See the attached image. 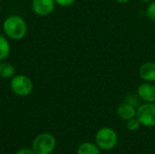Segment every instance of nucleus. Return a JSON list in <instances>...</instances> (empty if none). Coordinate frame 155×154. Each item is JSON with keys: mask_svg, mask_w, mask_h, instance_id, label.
<instances>
[{"mask_svg": "<svg viewBox=\"0 0 155 154\" xmlns=\"http://www.w3.org/2000/svg\"><path fill=\"white\" fill-rule=\"evenodd\" d=\"M10 88L15 94L25 97L32 93L34 84L28 76L25 74H17L11 78Z\"/></svg>", "mask_w": 155, "mask_h": 154, "instance_id": "nucleus-4", "label": "nucleus"}, {"mask_svg": "<svg viewBox=\"0 0 155 154\" xmlns=\"http://www.w3.org/2000/svg\"><path fill=\"white\" fill-rule=\"evenodd\" d=\"M15 69L14 65L8 62L1 61L0 63V77L3 79H9L15 76Z\"/></svg>", "mask_w": 155, "mask_h": 154, "instance_id": "nucleus-10", "label": "nucleus"}, {"mask_svg": "<svg viewBox=\"0 0 155 154\" xmlns=\"http://www.w3.org/2000/svg\"><path fill=\"white\" fill-rule=\"evenodd\" d=\"M0 13H1V5H0Z\"/></svg>", "mask_w": 155, "mask_h": 154, "instance_id": "nucleus-19", "label": "nucleus"}, {"mask_svg": "<svg viewBox=\"0 0 155 154\" xmlns=\"http://www.w3.org/2000/svg\"><path fill=\"white\" fill-rule=\"evenodd\" d=\"M55 5L54 0H33L32 9L36 15L40 16H46L54 12Z\"/></svg>", "mask_w": 155, "mask_h": 154, "instance_id": "nucleus-6", "label": "nucleus"}, {"mask_svg": "<svg viewBox=\"0 0 155 154\" xmlns=\"http://www.w3.org/2000/svg\"><path fill=\"white\" fill-rule=\"evenodd\" d=\"M140 126H141V123H140L139 120L135 117L127 121V128L131 132H135V131L139 130Z\"/></svg>", "mask_w": 155, "mask_h": 154, "instance_id": "nucleus-13", "label": "nucleus"}, {"mask_svg": "<svg viewBox=\"0 0 155 154\" xmlns=\"http://www.w3.org/2000/svg\"><path fill=\"white\" fill-rule=\"evenodd\" d=\"M142 2H143V3H151V2H153V0H141Z\"/></svg>", "mask_w": 155, "mask_h": 154, "instance_id": "nucleus-18", "label": "nucleus"}, {"mask_svg": "<svg viewBox=\"0 0 155 154\" xmlns=\"http://www.w3.org/2000/svg\"><path fill=\"white\" fill-rule=\"evenodd\" d=\"M10 44L5 35L0 34V62L7 58L10 54Z\"/></svg>", "mask_w": 155, "mask_h": 154, "instance_id": "nucleus-12", "label": "nucleus"}, {"mask_svg": "<svg viewBox=\"0 0 155 154\" xmlns=\"http://www.w3.org/2000/svg\"><path fill=\"white\" fill-rule=\"evenodd\" d=\"M95 143L99 149L111 151L116 146L118 143V136L113 129L104 127L97 132L95 135Z\"/></svg>", "mask_w": 155, "mask_h": 154, "instance_id": "nucleus-2", "label": "nucleus"}, {"mask_svg": "<svg viewBox=\"0 0 155 154\" xmlns=\"http://www.w3.org/2000/svg\"><path fill=\"white\" fill-rule=\"evenodd\" d=\"M117 115L123 121H129L136 117V109L133 104L125 102L117 108Z\"/></svg>", "mask_w": 155, "mask_h": 154, "instance_id": "nucleus-9", "label": "nucleus"}, {"mask_svg": "<svg viewBox=\"0 0 155 154\" xmlns=\"http://www.w3.org/2000/svg\"><path fill=\"white\" fill-rule=\"evenodd\" d=\"M136 118L141 125L145 127L155 126V103H145L136 110Z\"/></svg>", "mask_w": 155, "mask_h": 154, "instance_id": "nucleus-5", "label": "nucleus"}, {"mask_svg": "<svg viewBox=\"0 0 155 154\" xmlns=\"http://www.w3.org/2000/svg\"><path fill=\"white\" fill-rule=\"evenodd\" d=\"M5 35L12 40H21L27 33V25L23 17L17 15L8 16L3 23Z\"/></svg>", "mask_w": 155, "mask_h": 154, "instance_id": "nucleus-1", "label": "nucleus"}, {"mask_svg": "<svg viewBox=\"0 0 155 154\" xmlns=\"http://www.w3.org/2000/svg\"><path fill=\"white\" fill-rule=\"evenodd\" d=\"M77 154H101V152L96 144L92 143H84L79 146Z\"/></svg>", "mask_w": 155, "mask_h": 154, "instance_id": "nucleus-11", "label": "nucleus"}, {"mask_svg": "<svg viewBox=\"0 0 155 154\" xmlns=\"http://www.w3.org/2000/svg\"><path fill=\"white\" fill-rule=\"evenodd\" d=\"M54 1H55V4H57L58 5L64 6V7L70 6L75 2V0H54Z\"/></svg>", "mask_w": 155, "mask_h": 154, "instance_id": "nucleus-15", "label": "nucleus"}, {"mask_svg": "<svg viewBox=\"0 0 155 154\" xmlns=\"http://www.w3.org/2000/svg\"><path fill=\"white\" fill-rule=\"evenodd\" d=\"M137 94L145 103H155V85L149 82L140 84L137 89Z\"/></svg>", "mask_w": 155, "mask_h": 154, "instance_id": "nucleus-7", "label": "nucleus"}, {"mask_svg": "<svg viewBox=\"0 0 155 154\" xmlns=\"http://www.w3.org/2000/svg\"><path fill=\"white\" fill-rule=\"evenodd\" d=\"M0 1H3V0H0Z\"/></svg>", "mask_w": 155, "mask_h": 154, "instance_id": "nucleus-20", "label": "nucleus"}, {"mask_svg": "<svg viewBox=\"0 0 155 154\" xmlns=\"http://www.w3.org/2000/svg\"><path fill=\"white\" fill-rule=\"evenodd\" d=\"M15 154H35V152L33 151V149H27V148H25V149H21L19 150Z\"/></svg>", "mask_w": 155, "mask_h": 154, "instance_id": "nucleus-16", "label": "nucleus"}, {"mask_svg": "<svg viewBox=\"0 0 155 154\" xmlns=\"http://www.w3.org/2000/svg\"><path fill=\"white\" fill-rule=\"evenodd\" d=\"M146 14H147L148 18L155 23V1L150 3L146 10Z\"/></svg>", "mask_w": 155, "mask_h": 154, "instance_id": "nucleus-14", "label": "nucleus"}, {"mask_svg": "<svg viewBox=\"0 0 155 154\" xmlns=\"http://www.w3.org/2000/svg\"><path fill=\"white\" fill-rule=\"evenodd\" d=\"M117 3H119V4H126V3H128L130 0H115Z\"/></svg>", "mask_w": 155, "mask_h": 154, "instance_id": "nucleus-17", "label": "nucleus"}, {"mask_svg": "<svg viewBox=\"0 0 155 154\" xmlns=\"http://www.w3.org/2000/svg\"><path fill=\"white\" fill-rule=\"evenodd\" d=\"M56 146L55 138L47 133H41L33 142L32 149L35 154H51Z\"/></svg>", "mask_w": 155, "mask_h": 154, "instance_id": "nucleus-3", "label": "nucleus"}, {"mask_svg": "<svg viewBox=\"0 0 155 154\" xmlns=\"http://www.w3.org/2000/svg\"><path fill=\"white\" fill-rule=\"evenodd\" d=\"M139 75L145 82H154L155 81V63L147 62L143 64L139 68Z\"/></svg>", "mask_w": 155, "mask_h": 154, "instance_id": "nucleus-8", "label": "nucleus"}]
</instances>
